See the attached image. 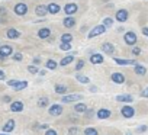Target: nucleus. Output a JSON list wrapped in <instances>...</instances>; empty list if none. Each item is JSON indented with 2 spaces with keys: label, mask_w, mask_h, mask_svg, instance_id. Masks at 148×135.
Here are the masks:
<instances>
[{
  "label": "nucleus",
  "mask_w": 148,
  "mask_h": 135,
  "mask_svg": "<svg viewBox=\"0 0 148 135\" xmlns=\"http://www.w3.org/2000/svg\"><path fill=\"white\" fill-rule=\"evenodd\" d=\"M103 32H106V28H105L103 25H99V26L93 28V29H92V32H90L87 36L92 39V38H95V36H99V35H102Z\"/></svg>",
  "instance_id": "obj_1"
},
{
  "label": "nucleus",
  "mask_w": 148,
  "mask_h": 135,
  "mask_svg": "<svg viewBox=\"0 0 148 135\" xmlns=\"http://www.w3.org/2000/svg\"><path fill=\"white\" fill-rule=\"evenodd\" d=\"M123 39H125V42L128 45H135L136 44V35H135V32H126L125 36H123Z\"/></svg>",
  "instance_id": "obj_2"
},
{
  "label": "nucleus",
  "mask_w": 148,
  "mask_h": 135,
  "mask_svg": "<svg viewBox=\"0 0 148 135\" xmlns=\"http://www.w3.org/2000/svg\"><path fill=\"white\" fill-rule=\"evenodd\" d=\"M121 113H122V116L123 118H132L134 115H135V110H134V108L132 106H123L122 109H121Z\"/></svg>",
  "instance_id": "obj_3"
},
{
  "label": "nucleus",
  "mask_w": 148,
  "mask_h": 135,
  "mask_svg": "<svg viewBox=\"0 0 148 135\" xmlns=\"http://www.w3.org/2000/svg\"><path fill=\"white\" fill-rule=\"evenodd\" d=\"M26 12H28V6H26L25 3H18V5L15 6V13H16V15L22 16V15H26Z\"/></svg>",
  "instance_id": "obj_4"
},
{
  "label": "nucleus",
  "mask_w": 148,
  "mask_h": 135,
  "mask_svg": "<svg viewBox=\"0 0 148 135\" xmlns=\"http://www.w3.org/2000/svg\"><path fill=\"white\" fill-rule=\"evenodd\" d=\"M62 113V106L61 105H52L49 108V115L51 116H60Z\"/></svg>",
  "instance_id": "obj_5"
},
{
  "label": "nucleus",
  "mask_w": 148,
  "mask_h": 135,
  "mask_svg": "<svg viewBox=\"0 0 148 135\" xmlns=\"http://www.w3.org/2000/svg\"><path fill=\"white\" fill-rule=\"evenodd\" d=\"M2 129H3V132H5V134H10V132L15 129V121H13V119L8 121V122L3 125V128H2Z\"/></svg>",
  "instance_id": "obj_6"
},
{
  "label": "nucleus",
  "mask_w": 148,
  "mask_h": 135,
  "mask_svg": "<svg viewBox=\"0 0 148 135\" xmlns=\"http://www.w3.org/2000/svg\"><path fill=\"white\" fill-rule=\"evenodd\" d=\"M64 12H65L67 15L76 13V12H77V5H76V3H67L65 8H64Z\"/></svg>",
  "instance_id": "obj_7"
},
{
  "label": "nucleus",
  "mask_w": 148,
  "mask_h": 135,
  "mask_svg": "<svg viewBox=\"0 0 148 135\" xmlns=\"http://www.w3.org/2000/svg\"><path fill=\"white\" fill-rule=\"evenodd\" d=\"M12 52H13V49H12L10 45H2V47H0V55H2V57L12 55Z\"/></svg>",
  "instance_id": "obj_8"
},
{
  "label": "nucleus",
  "mask_w": 148,
  "mask_h": 135,
  "mask_svg": "<svg viewBox=\"0 0 148 135\" xmlns=\"http://www.w3.org/2000/svg\"><path fill=\"white\" fill-rule=\"evenodd\" d=\"M80 99H82L80 95H68V96H64L62 97V102L64 103H71V102H77Z\"/></svg>",
  "instance_id": "obj_9"
},
{
  "label": "nucleus",
  "mask_w": 148,
  "mask_h": 135,
  "mask_svg": "<svg viewBox=\"0 0 148 135\" xmlns=\"http://www.w3.org/2000/svg\"><path fill=\"white\" fill-rule=\"evenodd\" d=\"M110 79H112V82H115V83H118V84L125 83V76H123L122 73H113Z\"/></svg>",
  "instance_id": "obj_10"
},
{
  "label": "nucleus",
  "mask_w": 148,
  "mask_h": 135,
  "mask_svg": "<svg viewBox=\"0 0 148 135\" xmlns=\"http://www.w3.org/2000/svg\"><path fill=\"white\" fill-rule=\"evenodd\" d=\"M126 19H128V12H126L125 9H121V10L116 12V21H119V22H125Z\"/></svg>",
  "instance_id": "obj_11"
},
{
  "label": "nucleus",
  "mask_w": 148,
  "mask_h": 135,
  "mask_svg": "<svg viewBox=\"0 0 148 135\" xmlns=\"http://www.w3.org/2000/svg\"><path fill=\"white\" fill-rule=\"evenodd\" d=\"M10 110H12V112H22V110H23V103H22V102H12Z\"/></svg>",
  "instance_id": "obj_12"
},
{
  "label": "nucleus",
  "mask_w": 148,
  "mask_h": 135,
  "mask_svg": "<svg viewBox=\"0 0 148 135\" xmlns=\"http://www.w3.org/2000/svg\"><path fill=\"white\" fill-rule=\"evenodd\" d=\"M110 116V110L109 109H99L97 110V118L99 119H108Z\"/></svg>",
  "instance_id": "obj_13"
},
{
  "label": "nucleus",
  "mask_w": 148,
  "mask_h": 135,
  "mask_svg": "<svg viewBox=\"0 0 148 135\" xmlns=\"http://www.w3.org/2000/svg\"><path fill=\"white\" fill-rule=\"evenodd\" d=\"M47 10H48L51 15H57V13L60 12V6L55 5V3H49V5L47 6Z\"/></svg>",
  "instance_id": "obj_14"
},
{
  "label": "nucleus",
  "mask_w": 148,
  "mask_h": 135,
  "mask_svg": "<svg viewBox=\"0 0 148 135\" xmlns=\"http://www.w3.org/2000/svg\"><path fill=\"white\" fill-rule=\"evenodd\" d=\"M35 13H36L38 16H45V15L48 13V10H47V6H44V5H39V6H36V9H35Z\"/></svg>",
  "instance_id": "obj_15"
},
{
  "label": "nucleus",
  "mask_w": 148,
  "mask_h": 135,
  "mask_svg": "<svg viewBox=\"0 0 148 135\" xmlns=\"http://www.w3.org/2000/svg\"><path fill=\"white\" fill-rule=\"evenodd\" d=\"M102 49H103V52H106V54H113L115 47H113L112 44H109V42H105V44L102 45Z\"/></svg>",
  "instance_id": "obj_16"
},
{
  "label": "nucleus",
  "mask_w": 148,
  "mask_h": 135,
  "mask_svg": "<svg viewBox=\"0 0 148 135\" xmlns=\"http://www.w3.org/2000/svg\"><path fill=\"white\" fill-rule=\"evenodd\" d=\"M116 100H118V102H123V103H131L134 99H132L131 95H121V96L116 97Z\"/></svg>",
  "instance_id": "obj_17"
},
{
  "label": "nucleus",
  "mask_w": 148,
  "mask_h": 135,
  "mask_svg": "<svg viewBox=\"0 0 148 135\" xmlns=\"http://www.w3.org/2000/svg\"><path fill=\"white\" fill-rule=\"evenodd\" d=\"M135 73L138 76H145L147 74V69L144 65H141V64H135Z\"/></svg>",
  "instance_id": "obj_18"
},
{
  "label": "nucleus",
  "mask_w": 148,
  "mask_h": 135,
  "mask_svg": "<svg viewBox=\"0 0 148 135\" xmlns=\"http://www.w3.org/2000/svg\"><path fill=\"white\" fill-rule=\"evenodd\" d=\"M90 61H92V64H100V62H103V55H100V54H93V55L90 57Z\"/></svg>",
  "instance_id": "obj_19"
},
{
  "label": "nucleus",
  "mask_w": 148,
  "mask_h": 135,
  "mask_svg": "<svg viewBox=\"0 0 148 135\" xmlns=\"http://www.w3.org/2000/svg\"><path fill=\"white\" fill-rule=\"evenodd\" d=\"M49 35H51V29H48V28H42V29L38 31V36L39 38H48Z\"/></svg>",
  "instance_id": "obj_20"
},
{
  "label": "nucleus",
  "mask_w": 148,
  "mask_h": 135,
  "mask_svg": "<svg viewBox=\"0 0 148 135\" xmlns=\"http://www.w3.org/2000/svg\"><path fill=\"white\" fill-rule=\"evenodd\" d=\"M19 36H21V32H19V31H16V29H9V31H8V38L16 39V38H19Z\"/></svg>",
  "instance_id": "obj_21"
},
{
  "label": "nucleus",
  "mask_w": 148,
  "mask_h": 135,
  "mask_svg": "<svg viewBox=\"0 0 148 135\" xmlns=\"http://www.w3.org/2000/svg\"><path fill=\"white\" fill-rule=\"evenodd\" d=\"M115 62L119 64V65H131V64H135L134 60H121V58H115Z\"/></svg>",
  "instance_id": "obj_22"
},
{
  "label": "nucleus",
  "mask_w": 148,
  "mask_h": 135,
  "mask_svg": "<svg viewBox=\"0 0 148 135\" xmlns=\"http://www.w3.org/2000/svg\"><path fill=\"white\" fill-rule=\"evenodd\" d=\"M74 25H76V19H73V18H70V16H67V18L64 19V26H65V28H73Z\"/></svg>",
  "instance_id": "obj_23"
},
{
  "label": "nucleus",
  "mask_w": 148,
  "mask_h": 135,
  "mask_svg": "<svg viewBox=\"0 0 148 135\" xmlns=\"http://www.w3.org/2000/svg\"><path fill=\"white\" fill-rule=\"evenodd\" d=\"M74 110L79 112V113H84V112L87 110V108H86V105H84V103H77L76 106H74Z\"/></svg>",
  "instance_id": "obj_24"
},
{
  "label": "nucleus",
  "mask_w": 148,
  "mask_h": 135,
  "mask_svg": "<svg viewBox=\"0 0 148 135\" xmlns=\"http://www.w3.org/2000/svg\"><path fill=\"white\" fill-rule=\"evenodd\" d=\"M73 41V35L71 34H64L62 36H61V42L62 44H70Z\"/></svg>",
  "instance_id": "obj_25"
},
{
  "label": "nucleus",
  "mask_w": 148,
  "mask_h": 135,
  "mask_svg": "<svg viewBox=\"0 0 148 135\" xmlns=\"http://www.w3.org/2000/svg\"><path fill=\"white\" fill-rule=\"evenodd\" d=\"M73 60H74V57H73V54H70L68 57H64V58L60 61V64H61V65H67V64H70Z\"/></svg>",
  "instance_id": "obj_26"
},
{
  "label": "nucleus",
  "mask_w": 148,
  "mask_h": 135,
  "mask_svg": "<svg viewBox=\"0 0 148 135\" xmlns=\"http://www.w3.org/2000/svg\"><path fill=\"white\" fill-rule=\"evenodd\" d=\"M55 92L60 93V95H64V93L68 92V89H67L65 86H62V84H57V86H55Z\"/></svg>",
  "instance_id": "obj_27"
},
{
  "label": "nucleus",
  "mask_w": 148,
  "mask_h": 135,
  "mask_svg": "<svg viewBox=\"0 0 148 135\" xmlns=\"http://www.w3.org/2000/svg\"><path fill=\"white\" fill-rule=\"evenodd\" d=\"M84 135H99L96 128H86L84 129Z\"/></svg>",
  "instance_id": "obj_28"
},
{
  "label": "nucleus",
  "mask_w": 148,
  "mask_h": 135,
  "mask_svg": "<svg viewBox=\"0 0 148 135\" xmlns=\"http://www.w3.org/2000/svg\"><path fill=\"white\" fill-rule=\"evenodd\" d=\"M45 65L48 67V69H49V70H55V69H57V62H55L54 60H48Z\"/></svg>",
  "instance_id": "obj_29"
},
{
  "label": "nucleus",
  "mask_w": 148,
  "mask_h": 135,
  "mask_svg": "<svg viewBox=\"0 0 148 135\" xmlns=\"http://www.w3.org/2000/svg\"><path fill=\"white\" fill-rule=\"evenodd\" d=\"M26 86H28L26 82H18L16 86H15V90H22V89H25Z\"/></svg>",
  "instance_id": "obj_30"
},
{
  "label": "nucleus",
  "mask_w": 148,
  "mask_h": 135,
  "mask_svg": "<svg viewBox=\"0 0 148 135\" xmlns=\"http://www.w3.org/2000/svg\"><path fill=\"white\" fill-rule=\"evenodd\" d=\"M47 105H48V99H47V97H41V99L38 100V106H39V108H45Z\"/></svg>",
  "instance_id": "obj_31"
},
{
  "label": "nucleus",
  "mask_w": 148,
  "mask_h": 135,
  "mask_svg": "<svg viewBox=\"0 0 148 135\" xmlns=\"http://www.w3.org/2000/svg\"><path fill=\"white\" fill-rule=\"evenodd\" d=\"M112 23H113V21H112L110 18H106V19L103 21V26H105V28H108V26H112Z\"/></svg>",
  "instance_id": "obj_32"
},
{
  "label": "nucleus",
  "mask_w": 148,
  "mask_h": 135,
  "mask_svg": "<svg viewBox=\"0 0 148 135\" xmlns=\"http://www.w3.org/2000/svg\"><path fill=\"white\" fill-rule=\"evenodd\" d=\"M28 71L35 74V73H38V67H35V65H29V67H28Z\"/></svg>",
  "instance_id": "obj_33"
},
{
  "label": "nucleus",
  "mask_w": 148,
  "mask_h": 135,
  "mask_svg": "<svg viewBox=\"0 0 148 135\" xmlns=\"http://www.w3.org/2000/svg\"><path fill=\"white\" fill-rule=\"evenodd\" d=\"M60 48H61L62 51H68V49L71 48V44H61V45H60Z\"/></svg>",
  "instance_id": "obj_34"
},
{
  "label": "nucleus",
  "mask_w": 148,
  "mask_h": 135,
  "mask_svg": "<svg viewBox=\"0 0 148 135\" xmlns=\"http://www.w3.org/2000/svg\"><path fill=\"white\" fill-rule=\"evenodd\" d=\"M77 80H79L80 83H89V79L84 77V76H77Z\"/></svg>",
  "instance_id": "obj_35"
},
{
  "label": "nucleus",
  "mask_w": 148,
  "mask_h": 135,
  "mask_svg": "<svg viewBox=\"0 0 148 135\" xmlns=\"http://www.w3.org/2000/svg\"><path fill=\"white\" fill-rule=\"evenodd\" d=\"M83 67H84V61H83V60H80V61L77 62V65H76V70H82Z\"/></svg>",
  "instance_id": "obj_36"
},
{
  "label": "nucleus",
  "mask_w": 148,
  "mask_h": 135,
  "mask_svg": "<svg viewBox=\"0 0 148 135\" xmlns=\"http://www.w3.org/2000/svg\"><path fill=\"white\" fill-rule=\"evenodd\" d=\"M79 134V129L77 128H71V129H68V135H77Z\"/></svg>",
  "instance_id": "obj_37"
},
{
  "label": "nucleus",
  "mask_w": 148,
  "mask_h": 135,
  "mask_svg": "<svg viewBox=\"0 0 148 135\" xmlns=\"http://www.w3.org/2000/svg\"><path fill=\"white\" fill-rule=\"evenodd\" d=\"M45 135H58L55 129H47L45 131Z\"/></svg>",
  "instance_id": "obj_38"
},
{
  "label": "nucleus",
  "mask_w": 148,
  "mask_h": 135,
  "mask_svg": "<svg viewBox=\"0 0 148 135\" xmlns=\"http://www.w3.org/2000/svg\"><path fill=\"white\" fill-rule=\"evenodd\" d=\"M13 60H16V61H21V60H22V54H21V52H16V54L13 55Z\"/></svg>",
  "instance_id": "obj_39"
},
{
  "label": "nucleus",
  "mask_w": 148,
  "mask_h": 135,
  "mask_svg": "<svg viewBox=\"0 0 148 135\" xmlns=\"http://www.w3.org/2000/svg\"><path fill=\"white\" fill-rule=\"evenodd\" d=\"M16 83H18V80H9V82H8V84H9V86H12V87H15V86H16Z\"/></svg>",
  "instance_id": "obj_40"
},
{
  "label": "nucleus",
  "mask_w": 148,
  "mask_h": 135,
  "mask_svg": "<svg viewBox=\"0 0 148 135\" xmlns=\"http://www.w3.org/2000/svg\"><path fill=\"white\" fill-rule=\"evenodd\" d=\"M139 52H141V49H139V48H136V47L132 49V54H134V55H138Z\"/></svg>",
  "instance_id": "obj_41"
},
{
  "label": "nucleus",
  "mask_w": 148,
  "mask_h": 135,
  "mask_svg": "<svg viewBox=\"0 0 148 135\" xmlns=\"http://www.w3.org/2000/svg\"><path fill=\"white\" fill-rule=\"evenodd\" d=\"M142 97H148V87L142 92Z\"/></svg>",
  "instance_id": "obj_42"
},
{
  "label": "nucleus",
  "mask_w": 148,
  "mask_h": 135,
  "mask_svg": "<svg viewBox=\"0 0 148 135\" xmlns=\"http://www.w3.org/2000/svg\"><path fill=\"white\" fill-rule=\"evenodd\" d=\"M144 131H147V126H139L138 128V132H144Z\"/></svg>",
  "instance_id": "obj_43"
},
{
  "label": "nucleus",
  "mask_w": 148,
  "mask_h": 135,
  "mask_svg": "<svg viewBox=\"0 0 148 135\" xmlns=\"http://www.w3.org/2000/svg\"><path fill=\"white\" fill-rule=\"evenodd\" d=\"M142 34H144L145 36H148V28H142Z\"/></svg>",
  "instance_id": "obj_44"
},
{
  "label": "nucleus",
  "mask_w": 148,
  "mask_h": 135,
  "mask_svg": "<svg viewBox=\"0 0 148 135\" xmlns=\"http://www.w3.org/2000/svg\"><path fill=\"white\" fill-rule=\"evenodd\" d=\"M0 80H5V73L0 70Z\"/></svg>",
  "instance_id": "obj_45"
},
{
  "label": "nucleus",
  "mask_w": 148,
  "mask_h": 135,
  "mask_svg": "<svg viewBox=\"0 0 148 135\" xmlns=\"http://www.w3.org/2000/svg\"><path fill=\"white\" fill-rule=\"evenodd\" d=\"M41 129H49V128H48V125L45 123V125H41Z\"/></svg>",
  "instance_id": "obj_46"
},
{
  "label": "nucleus",
  "mask_w": 148,
  "mask_h": 135,
  "mask_svg": "<svg viewBox=\"0 0 148 135\" xmlns=\"http://www.w3.org/2000/svg\"><path fill=\"white\" fill-rule=\"evenodd\" d=\"M0 135H9V134H5V132H3V134H0Z\"/></svg>",
  "instance_id": "obj_47"
}]
</instances>
